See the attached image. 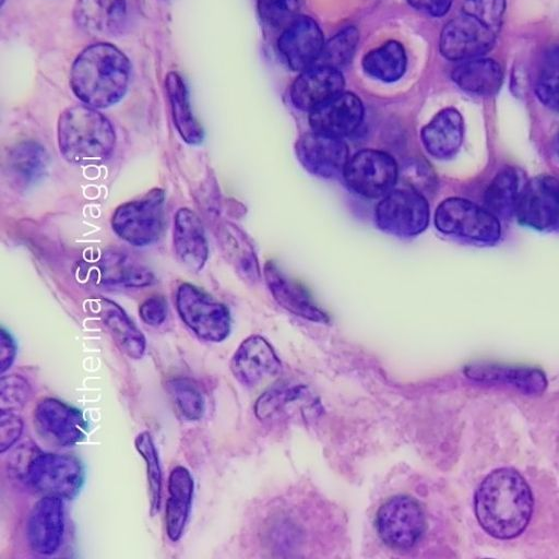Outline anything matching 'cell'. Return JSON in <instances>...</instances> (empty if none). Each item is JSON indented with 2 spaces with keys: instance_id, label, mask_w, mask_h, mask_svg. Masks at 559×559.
Returning a JSON list of instances; mask_svg holds the SVG:
<instances>
[{
  "instance_id": "6da1fadb",
  "label": "cell",
  "mask_w": 559,
  "mask_h": 559,
  "mask_svg": "<svg viewBox=\"0 0 559 559\" xmlns=\"http://www.w3.org/2000/svg\"><path fill=\"white\" fill-rule=\"evenodd\" d=\"M533 495L525 479L512 468L491 472L475 493V514L491 536L510 539L527 526L533 512Z\"/></svg>"
},
{
  "instance_id": "7a4b0ae2",
  "label": "cell",
  "mask_w": 559,
  "mask_h": 559,
  "mask_svg": "<svg viewBox=\"0 0 559 559\" xmlns=\"http://www.w3.org/2000/svg\"><path fill=\"white\" fill-rule=\"evenodd\" d=\"M131 76L128 57L110 43H96L84 48L70 69V86L87 106L105 109L126 95Z\"/></svg>"
},
{
  "instance_id": "3957f363",
  "label": "cell",
  "mask_w": 559,
  "mask_h": 559,
  "mask_svg": "<svg viewBox=\"0 0 559 559\" xmlns=\"http://www.w3.org/2000/svg\"><path fill=\"white\" fill-rule=\"evenodd\" d=\"M61 155L74 165H96L107 160L116 145V132L109 119L85 104L66 108L57 124Z\"/></svg>"
},
{
  "instance_id": "277c9868",
  "label": "cell",
  "mask_w": 559,
  "mask_h": 559,
  "mask_svg": "<svg viewBox=\"0 0 559 559\" xmlns=\"http://www.w3.org/2000/svg\"><path fill=\"white\" fill-rule=\"evenodd\" d=\"M24 477L36 492L69 500L81 491L85 473L75 456L38 450L28 463Z\"/></svg>"
},
{
  "instance_id": "5b68a950",
  "label": "cell",
  "mask_w": 559,
  "mask_h": 559,
  "mask_svg": "<svg viewBox=\"0 0 559 559\" xmlns=\"http://www.w3.org/2000/svg\"><path fill=\"white\" fill-rule=\"evenodd\" d=\"M176 308L183 323L203 341L218 343L230 333L228 308L192 284L178 287Z\"/></svg>"
},
{
  "instance_id": "8992f818",
  "label": "cell",
  "mask_w": 559,
  "mask_h": 559,
  "mask_svg": "<svg viewBox=\"0 0 559 559\" xmlns=\"http://www.w3.org/2000/svg\"><path fill=\"white\" fill-rule=\"evenodd\" d=\"M164 191L154 188L144 197L119 205L111 217V227L122 240L135 247L154 243L164 224Z\"/></svg>"
},
{
  "instance_id": "52a82bcc",
  "label": "cell",
  "mask_w": 559,
  "mask_h": 559,
  "mask_svg": "<svg viewBox=\"0 0 559 559\" xmlns=\"http://www.w3.org/2000/svg\"><path fill=\"white\" fill-rule=\"evenodd\" d=\"M435 224L444 234L480 243H492L500 237L498 218L487 209L462 198L442 201L436 210Z\"/></svg>"
},
{
  "instance_id": "ba28073f",
  "label": "cell",
  "mask_w": 559,
  "mask_h": 559,
  "mask_svg": "<svg viewBox=\"0 0 559 559\" xmlns=\"http://www.w3.org/2000/svg\"><path fill=\"white\" fill-rule=\"evenodd\" d=\"M425 515L412 497L399 495L386 500L378 510L376 528L381 540L395 549H409L425 532Z\"/></svg>"
},
{
  "instance_id": "9c48e42d",
  "label": "cell",
  "mask_w": 559,
  "mask_h": 559,
  "mask_svg": "<svg viewBox=\"0 0 559 559\" xmlns=\"http://www.w3.org/2000/svg\"><path fill=\"white\" fill-rule=\"evenodd\" d=\"M343 176L356 193L376 199L393 190L399 169L390 154L378 150H361L348 159Z\"/></svg>"
},
{
  "instance_id": "30bf717a",
  "label": "cell",
  "mask_w": 559,
  "mask_h": 559,
  "mask_svg": "<svg viewBox=\"0 0 559 559\" xmlns=\"http://www.w3.org/2000/svg\"><path fill=\"white\" fill-rule=\"evenodd\" d=\"M378 226L392 235L414 236L429 223V206L415 189H396L382 198L376 209Z\"/></svg>"
},
{
  "instance_id": "8fae6325",
  "label": "cell",
  "mask_w": 559,
  "mask_h": 559,
  "mask_svg": "<svg viewBox=\"0 0 559 559\" xmlns=\"http://www.w3.org/2000/svg\"><path fill=\"white\" fill-rule=\"evenodd\" d=\"M498 34L476 17L462 13L444 25L439 49L452 61L483 57L492 49Z\"/></svg>"
},
{
  "instance_id": "7c38bea8",
  "label": "cell",
  "mask_w": 559,
  "mask_h": 559,
  "mask_svg": "<svg viewBox=\"0 0 559 559\" xmlns=\"http://www.w3.org/2000/svg\"><path fill=\"white\" fill-rule=\"evenodd\" d=\"M34 425L44 439L60 448L80 443L87 433L83 413L53 397H46L37 403Z\"/></svg>"
},
{
  "instance_id": "4fadbf2b",
  "label": "cell",
  "mask_w": 559,
  "mask_h": 559,
  "mask_svg": "<svg viewBox=\"0 0 559 559\" xmlns=\"http://www.w3.org/2000/svg\"><path fill=\"white\" fill-rule=\"evenodd\" d=\"M514 213L526 226L559 228V180L539 176L528 181L520 191Z\"/></svg>"
},
{
  "instance_id": "5bb4252c",
  "label": "cell",
  "mask_w": 559,
  "mask_h": 559,
  "mask_svg": "<svg viewBox=\"0 0 559 559\" xmlns=\"http://www.w3.org/2000/svg\"><path fill=\"white\" fill-rule=\"evenodd\" d=\"M277 46L293 70L304 71L318 62L323 50L324 37L312 17L299 15L285 26Z\"/></svg>"
},
{
  "instance_id": "9a60e30c",
  "label": "cell",
  "mask_w": 559,
  "mask_h": 559,
  "mask_svg": "<svg viewBox=\"0 0 559 559\" xmlns=\"http://www.w3.org/2000/svg\"><path fill=\"white\" fill-rule=\"evenodd\" d=\"M63 532V499L44 496L33 506L26 523L31 549L46 556L55 554L61 545Z\"/></svg>"
},
{
  "instance_id": "2e32d148",
  "label": "cell",
  "mask_w": 559,
  "mask_h": 559,
  "mask_svg": "<svg viewBox=\"0 0 559 559\" xmlns=\"http://www.w3.org/2000/svg\"><path fill=\"white\" fill-rule=\"evenodd\" d=\"M296 154L309 173L324 178L343 173L348 162V147L340 138L314 131L297 141Z\"/></svg>"
},
{
  "instance_id": "e0dca14e",
  "label": "cell",
  "mask_w": 559,
  "mask_h": 559,
  "mask_svg": "<svg viewBox=\"0 0 559 559\" xmlns=\"http://www.w3.org/2000/svg\"><path fill=\"white\" fill-rule=\"evenodd\" d=\"M78 28L96 38L115 37L127 24L126 0H75L72 12Z\"/></svg>"
},
{
  "instance_id": "ac0fdd59",
  "label": "cell",
  "mask_w": 559,
  "mask_h": 559,
  "mask_svg": "<svg viewBox=\"0 0 559 559\" xmlns=\"http://www.w3.org/2000/svg\"><path fill=\"white\" fill-rule=\"evenodd\" d=\"M362 118L360 98L350 92H342L310 111L309 123L314 132L341 139L353 133Z\"/></svg>"
},
{
  "instance_id": "d6986e66",
  "label": "cell",
  "mask_w": 559,
  "mask_h": 559,
  "mask_svg": "<svg viewBox=\"0 0 559 559\" xmlns=\"http://www.w3.org/2000/svg\"><path fill=\"white\" fill-rule=\"evenodd\" d=\"M281 361L270 343L259 335L243 340L230 360V370L238 382L253 386L281 370Z\"/></svg>"
},
{
  "instance_id": "ffe728a7",
  "label": "cell",
  "mask_w": 559,
  "mask_h": 559,
  "mask_svg": "<svg viewBox=\"0 0 559 559\" xmlns=\"http://www.w3.org/2000/svg\"><path fill=\"white\" fill-rule=\"evenodd\" d=\"M344 76L338 69L326 66H312L294 81L290 88L293 104L307 111H312L343 92Z\"/></svg>"
},
{
  "instance_id": "44dd1931",
  "label": "cell",
  "mask_w": 559,
  "mask_h": 559,
  "mask_svg": "<svg viewBox=\"0 0 559 559\" xmlns=\"http://www.w3.org/2000/svg\"><path fill=\"white\" fill-rule=\"evenodd\" d=\"M267 286L274 299L289 312L314 322H329V316L314 302L309 292L286 275L274 262L264 266Z\"/></svg>"
},
{
  "instance_id": "7402d4cb",
  "label": "cell",
  "mask_w": 559,
  "mask_h": 559,
  "mask_svg": "<svg viewBox=\"0 0 559 559\" xmlns=\"http://www.w3.org/2000/svg\"><path fill=\"white\" fill-rule=\"evenodd\" d=\"M173 242L178 261L192 272H199L209 258L204 227L190 209H179L174 219Z\"/></svg>"
},
{
  "instance_id": "603a6c76",
  "label": "cell",
  "mask_w": 559,
  "mask_h": 559,
  "mask_svg": "<svg viewBox=\"0 0 559 559\" xmlns=\"http://www.w3.org/2000/svg\"><path fill=\"white\" fill-rule=\"evenodd\" d=\"M194 481L190 472L178 465L174 467L168 477V498L166 502V533L171 542H178L188 522Z\"/></svg>"
},
{
  "instance_id": "cb8c5ba5",
  "label": "cell",
  "mask_w": 559,
  "mask_h": 559,
  "mask_svg": "<svg viewBox=\"0 0 559 559\" xmlns=\"http://www.w3.org/2000/svg\"><path fill=\"white\" fill-rule=\"evenodd\" d=\"M91 277L106 286L144 287L154 281V274L128 255L107 252L91 270Z\"/></svg>"
},
{
  "instance_id": "d4e9b609",
  "label": "cell",
  "mask_w": 559,
  "mask_h": 559,
  "mask_svg": "<svg viewBox=\"0 0 559 559\" xmlns=\"http://www.w3.org/2000/svg\"><path fill=\"white\" fill-rule=\"evenodd\" d=\"M463 140V118L452 107L440 110L421 130V141L429 154L437 158L454 155Z\"/></svg>"
},
{
  "instance_id": "484cf974",
  "label": "cell",
  "mask_w": 559,
  "mask_h": 559,
  "mask_svg": "<svg viewBox=\"0 0 559 559\" xmlns=\"http://www.w3.org/2000/svg\"><path fill=\"white\" fill-rule=\"evenodd\" d=\"M99 318L119 349L132 359L142 358L146 341L126 311L115 301L102 298L97 302Z\"/></svg>"
},
{
  "instance_id": "4316f807",
  "label": "cell",
  "mask_w": 559,
  "mask_h": 559,
  "mask_svg": "<svg viewBox=\"0 0 559 559\" xmlns=\"http://www.w3.org/2000/svg\"><path fill=\"white\" fill-rule=\"evenodd\" d=\"M453 82L463 91L481 96L496 94L503 81L500 63L491 58L477 57L461 61L452 71Z\"/></svg>"
},
{
  "instance_id": "83f0119b",
  "label": "cell",
  "mask_w": 559,
  "mask_h": 559,
  "mask_svg": "<svg viewBox=\"0 0 559 559\" xmlns=\"http://www.w3.org/2000/svg\"><path fill=\"white\" fill-rule=\"evenodd\" d=\"M165 85L173 120L178 133L190 145L201 144L204 132L192 114L189 94L182 78L171 71L166 76Z\"/></svg>"
},
{
  "instance_id": "f1b7e54d",
  "label": "cell",
  "mask_w": 559,
  "mask_h": 559,
  "mask_svg": "<svg viewBox=\"0 0 559 559\" xmlns=\"http://www.w3.org/2000/svg\"><path fill=\"white\" fill-rule=\"evenodd\" d=\"M465 373L479 381L510 383L526 393L543 392L547 384L544 373L532 368L472 365L465 369Z\"/></svg>"
},
{
  "instance_id": "f546056e",
  "label": "cell",
  "mask_w": 559,
  "mask_h": 559,
  "mask_svg": "<svg viewBox=\"0 0 559 559\" xmlns=\"http://www.w3.org/2000/svg\"><path fill=\"white\" fill-rule=\"evenodd\" d=\"M407 57L404 47L389 40L369 51L362 59L364 71L371 78L390 83L400 80L406 70Z\"/></svg>"
},
{
  "instance_id": "4dcf8cb0",
  "label": "cell",
  "mask_w": 559,
  "mask_h": 559,
  "mask_svg": "<svg viewBox=\"0 0 559 559\" xmlns=\"http://www.w3.org/2000/svg\"><path fill=\"white\" fill-rule=\"evenodd\" d=\"M219 242L226 259L229 260L239 275L248 281H254L259 277L254 251L238 227L229 223L223 224L219 228Z\"/></svg>"
},
{
  "instance_id": "1f68e13d",
  "label": "cell",
  "mask_w": 559,
  "mask_h": 559,
  "mask_svg": "<svg viewBox=\"0 0 559 559\" xmlns=\"http://www.w3.org/2000/svg\"><path fill=\"white\" fill-rule=\"evenodd\" d=\"M47 165V152L36 142L20 143L9 154V171L22 185H31L39 180Z\"/></svg>"
},
{
  "instance_id": "d6a6232c",
  "label": "cell",
  "mask_w": 559,
  "mask_h": 559,
  "mask_svg": "<svg viewBox=\"0 0 559 559\" xmlns=\"http://www.w3.org/2000/svg\"><path fill=\"white\" fill-rule=\"evenodd\" d=\"M519 195L516 173L504 169L492 179L485 192L486 209L496 217H507L515 212Z\"/></svg>"
},
{
  "instance_id": "836d02e7",
  "label": "cell",
  "mask_w": 559,
  "mask_h": 559,
  "mask_svg": "<svg viewBox=\"0 0 559 559\" xmlns=\"http://www.w3.org/2000/svg\"><path fill=\"white\" fill-rule=\"evenodd\" d=\"M535 93L544 106L559 111V46L545 51L535 80Z\"/></svg>"
},
{
  "instance_id": "e575fe53",
  "label": "cell",
  "mask_w": 559,
  "mask_h": 559,
  "mask_svg": "<svg viewBox=\"0 0 559 559\" xmlns=\"http://www.w3.org/2000/svg\"><path fill=\"white\" fill-rule=\"evenodd\" d=\"M134 447L145 461L151 514L154 515L160 508L163 488V475L158 453L152 436L147 431L140 432L136 436Z\"/></svg>"
},
{
  "instance_id": "d590c367",
  "label": "cell",
  "mask_w": 559,
  "mask_h": 559,
  "mask_svg": "<svg viewBox=\"0 0 559 559\" xmlns=\"http://www.w3.org/2000/svg\"><path fill=\"white\" fill-rule=\"evenodd\" d=\"M167 391L179 411L188 420H199L205 411L203 394L190 378L176 377L167 381Z\"/></svg>"
},
{
  "instance_id": "8d00e7d4",
  "label": "cell",
  "mask_w": 559,
  "mask_h": 559,
  "mask_svg": "<svg viewBox=\"0 0 559 559\" xmlns=\"http://www.w3.org/2000/svg\"><path fill=\"white\" fill-rule=\"evenodd\" d=\"M359 40V33L353 25L344 27L324 43L317 64L338 69L350 61Z\"/></svg>"
},
{
  "instance_id": "74e56055",
  "label": "cell",
  "mask_w": 559,
  "mask_h": 559,
  "mask_svg": "<svg viewBox=\"0 0 559 559\" xmlns=\"http://www.w3.org/2000/svg\"><path fill=\"white\" fill-rule=\"evenodd\" d=\"M28 381L19 374H2L0 379V411L17 412L31 396Z\"/></svg>"
},
{
  "instance_id": "f35d334b",
  "label": "cell",
  "mask_w": 559,
  "mask_h": 559,
  "mask_svg": "<svg viewBox=\"0 0 559 559\" xmlns=\"http://www.w3.org/2000/svg\"><path fill=\"white\" fill-rule=\"evenodd\" d=\"M506 7V0H464L462 13L476 17L499 33Z\"/></svg>"
},
{
  "instance_id": "ab89813d",
  "label": "cell",
  "mask_w": 559,
  "mask_h": 559,
  "mask_svg": "<svg viewBox=\"0 0 559 559\" xmlns=\"http://www.w3.org/2000/svg\"><path fill=\"white\" fill-rule=\"evenodd\" d=\"M299 0H258L261 20L273 27L287 26L298 11Z\"/></svg>"
},
{
  "instance_id": "60d3db41",
  "label": "cell",
  "mask_w": 559,
  "mask_h": 559,
  "mask_svg": "<svg viewBox=\"0 0 559 559\" xmlns=\"http://www.w3.org/2000/svg\"><path fill=\"white\" fill-rule=\"evenodd\" d=\"M23 420L16 412L0 411V452L9 450L23 432Z\"/></svg>"
},
{
  "instance_id": "b9f144b4",
  "label": "cell",
  "mask_w": 559,
  "mask_h": 559,
  "mask_svg": "<svg viewBox=\"0 0 559 559\" xmlns=\"http://www.w3.org/2000/svg\"><path fill=\"white\" fill-rule=\"evenodd\" d=\"M139 314L144 323L152 326L160 325L167 317L166 300L160 296L145 299L139 307Z\"/></svg>"
},
{
  "instance_id": "7bdbcfd3",
  "label": "cell",
  "mask_w": 559,
  "mask_h": 559,
  "mask_svg": "<svg viewBox=\"0 0 559 559\" xmlns=\"http://www.w3.org/2000/svg\"><path fill=\"white\" fill-rule=\"evenodd\" d=\"M16 345L12 335L4 329L0 333V371L3 374L13 364Z\"/></svg>"
},
{
  "instance_id": "ee69618b",
  "label": "cell",
  "mask_w": 559,
  "mask_h": 559,
  "mask_svg": "<svg viewBox=\"0 0 559 559\" xmlns=\"http://www.w3.org/2000/svg\"><path fill=\"white\" fill-rule=\"evenodd\" d=\"M408 3L425 13L432 16H442L447 14L454 0H407Z\"/></svg>"
},
{
  "instance_id": "f6af8a7d",
  "label": "cell",
  "mask_w": 559,
  "mask_h": 559,
  "mask_svg": "<svg viewBox=\"0 0 559 559\" xmlns=\"http://www.w3.org/2000/svg\"><path fill=\"white\" fill-rule=\"evenodd\" d=\"M557 150H558V154H559V134H558V139H557Z\"/></svg>"
},
{
  "instance_id": "bcb514c9",
  "label": "cell",
  "mask_w": 559,
  "mask_h": 559,
  "mask_svg": "<svg viewBox=\"0 0 559 559\" xmlns=\"http://www.w3.org/2000/svg\"><path fill=\"white\" fill-rule=\"evenodd\" d=\"M4 1H5V0H1V5H3V4H4Z\"/></svg>"
}]
</instances>
